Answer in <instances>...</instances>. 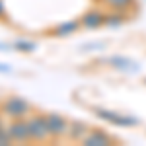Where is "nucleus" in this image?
Here are the masks:
<instances>
[{
    "mask_svg": "<svg viewBox=\"0 0 146 146\" xmlns=\"http://www.w3.org/2000/svg\"><path fill=\"white\" fill-rule=\"evenodd\" d=\"M109 64L115 66V68H127L131 64V60L125 58V56H111V58H109Z\"/></svg>",
    "mask_w": 146,
    "mask_h": 146,
    "instance_id": "14",
    "label": "nucleus"
},
{
    "mask_svg": "<svg viewBox=\"0 0 146 146\" xmlns=\"http://www.w3.org/2000/svg\"><path fill=\"white\" fill-rule=\"evenodd\" d=\"M96 113L100 115L101 119H105V121H109L113 125H119V127H133V125L138 123L135 117H129V115L115 113V111H107V109H96Z\"/></svg>",
    "mask_w": 146,
    "mask_h": 146,
    "instance_id": "6",
    "label": "nucleus"
},
{
    "mask_svg": "<svg viewBox=\"0 0 146 146\" xmlns=\"http://www.w3.org/2000/svg\"><path fill=\"white\" fill-rule=\"evenodd\" d=\"M0 119H2V115H0Z\"/></svg>",
    "mask_w": 146,
    "mask_h": 146,
    "instance_id": "17",
    "label": "nucleus"
},
{
    "mask_svg": "<svg viewBox=\"0 0 146 146\" xmlns=\"http://www.w3.org/2000/svg\"><path fill=\"white\" fill-rule=\"evenodd\" d=\"M14 49L16 51H22V53H31V51H35V43H31V41H16L14 43Z\"/></svg>",
    "mask_w": 146,
    "mask_h": 146,
    "instance_id": "12",
    "label": "nucleus"
},
{
    "mask_svg": "<svg viewBox=\"0 0 146 146\" xmlns=\"http://www.w3.org/2000/svg\"><path fill=\"white\" fill-rule=\"evenodd\" d=\"M80 25L82 27H88V29H98L100 25H103V14L101 12L92 10L88 14H84L80 18Z\"/></svg>",
    "mask_w": 146,
    "mask_h": 146,
    "instance_id": "7",
    "label": "nucleus"
},
{
    "mask_svg": "<svg viewBox=\"0 0 146 146\" xmlns=\"http://www.w3.org/2000/svg\"><path fill=\"white\" fill-rule=\"evenodd\" d=\"M86 133H88V125L84 123V121H70V123H68L66 136L70 138V140H72V142H76V140H82Z\"/></svg>",
    "mask_w": 146,
    "mask_h": 146,
    "instance_id": "8",
    "label": "nucleus"
},
{
    "mask_svg": "<svg viewBox=\"0 0 146 146\" xmlns=\"http://www.w3.org/2000/svg\"><path fill=\"white\" fill-rule=\"evenodd\" d=\"M8 144H12L10 133H8V127L2 123V119H0V146H8Z\"/></svg>",
    "mask_w": 146,
    "mask_h": 146,
    "instance_id": "13",
    "label": "nucleus"
},
{
    "mask_svg": "<svg viewBox=\"0 0 146 146\" xmlns=\"http://www.w3.org/2000/svg\"><path fill=\"white\" fill-rule=\"evenodd\" d=\"M27 123V131H29V140L35 142H45L49 138V129H47V115L43 113H35L25 117Z\"/></svg>",
    "mask_w": 146,
    "mask_h": 146,
    "instance_id": "2",
    "label": "nucleus"
},
{
    "mask_svg": "<svg viewBox=\"0 0 146 146\" xmlns=\"http://www.w3.org/2000/svg\"><path fill=\"white\" fill-rule=\"evenodd\" d=\"M2 18H6V10H4V4H2V0H0V20Z\"/></svg>",
    "mask_w": 146,
    "mask_h": 146,
    "instance_id": "15",
    "label": "nucleus"
},
{
    "mask_svg": "<svg viewBox=\"0 0 146 146\" xmlns=\"http://www.w3.org/2000/svg\"><path fill=\"white\" fill-rule=\"evenodd\" d=\"M111 142H113V138L101 129H88V133L82 138L84 146H109Z\"/></svg>",
    "mask_w": 146,
    "mask_h": 146,
    "instance_id": "5",
    "label": "nucleus"
},
{
    "mask_svg": "<svg viewBox=\"0 0 146 146\" xmlns=\"http://www.w3.org/2000/svg\"><path fill=\"white\" fill-rule=\"evenodd\" d=\"M68 121L64 115L60 113H47V129H49V138L58 140L62 136H66L68 131Z\"/></svg>",
    "mask_w": 146,
    "mask_h": 146,
    "instance_id": "3",
    "label": "nucleus"
},
{
    "mask_svg": "<svg viewBox=\"0 0 146 146\" xmlns=\"http://www.w3.org/2000/svg\"><path fill=\"white\" fill-rule=\"evenodd\" d=\"M125 20H127L125 10H115L113 14H103V23H107V25H121Z\"/></svg>",
    "mask_w": 146,
    "mask_h": 146,
    "instance_id": "10",
    "label": "nucleus"
},
{
    "mask_svg": "<svg viewBox=\"0 0 146 146\" xmlns=\"http://www.w3.org/2000/svg\"><path fill=\"white\" fill-rule=\"evenodd\" d=\"M0 72H10V68L6 66V64H0Z\"/></svg>",
    "mask_w": 146,
    "mask_h": 146,
    "instance_id": "16",
    "label": "nucleus"
},
{
    "mask_svg": "<svg viewBox=\"0 0 146 146\" xmlns=\"http://www.w3.org/2000/svg\"><path fill=\"white\" fill-rule=\"evenodd\" d=\"M109 8H113V10H125V8H129L135 0H103Z\"/></svg>",
    "mask_w": 146,
    "mask_h": 146,
    "instance_id": "11",
    "label": "nucleus"
},
{
    "mask_svg": "<svg viewBox=\"0 0 146 146\" xmlns=\"http://www.w3.org/2000/svg\"><path fill=\"white\" fill-rule=\"evenodd\" d=\"M6 127H8L12 142H29V131H27L25 119H12Z\"/></svg>",
    "mask_w": 146,
    "mask_h": 146,
    "instance_id": "4",
    "label": "nucleus"
},
{
    "mask_svg": "<svg viewBox=\"0 0 146 146\" xmlns=\"http://www.w3.org/2000/svg\"><path fill=\"white\" fill-rule=\"evenodd\" d=\"M78 27H80V20H70V22H64V23H60V25H56L55 33L58 37H68L74 31H78Z\"/></svg>",
    "mask_w": 146,
    "mask_h": 146,
    "instance_id": "9",
    "label": "nucleus"
},
{
    "mask_svg": "<svg viewBox=\"0 0 146 146\" xmlns=\"http://www.w3.org/2000/svg\"><path fill=\"white\" fill-rule=\"evenodd\" d=\"M0 115L6 117L8 121L12 119H25L31 115V105L29 101L20 98V96H10L0 103Z\"/></svg>",
    "mask_w": 146,
    "mask_h": 146,
    "instance_id": "1",
    "label": "nucleus"
}]
</instances>
